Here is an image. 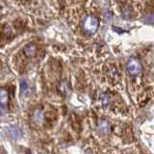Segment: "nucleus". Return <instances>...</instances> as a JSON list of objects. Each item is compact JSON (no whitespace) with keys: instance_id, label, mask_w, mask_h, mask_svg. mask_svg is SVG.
Here are the masks:
<instances>
[{"instance_id":"nucleus-1","label":"nucleus","mask_w":154,"mask_h":154,"mask_svg":"<svg viewBox=\"0 0 154 154\" xmlns=\"http://www.w3.org/2000/svg\"><path fill=\"white\" fill-rule=\"evenodd\" d=\"M99 26V20L98 18L94 16H88L83 21V28L84 31L89 34V35H93L96 31H97Z\"/></svg>"},{"instance_id":"nucleus-2","label":"nucleus","mask_w":154,"mask_h":154,"mask_svg":"<svg viewBox=\"0 0 154 154\" xmlns=\"http://www.w3.org/2000/svg\"><path fill=\"white\" fill-rule=\"evenodd\" d=\"M126 69L131 75H138L142 71V65L136 58H131L126 65Z\"/></svg>"},{"instance_id":"nucleus-3","label":"nucleus","mask_w":154,"mask_h":154,"mask_svg":"<svg viewBox=\"0 0 154 154\" xmlns=\"http://www.w3.org/2000/svg\"><path fill=\"white\" fill-rule=\"evenodd\" d=\"M8 101H9L8 91L5 89H1V91H0V104H1V112L2 113H4L5 110L7 109Z\"/></svg>"},{"instance_id":"nucleus-4","label":"nucleus","mask_w":154,"mask_h":154,"mask_svg":"<svg viewBox=\"0 0 154 154\" xmlns=\"http://www.w3.org/2000/svg\"><path fill=\"white\" fill-rule=\"evenodd\" d=\"M9 135L13 139L17 140V139L22 137V132H21V130L19 129L18 127H17V126H12V127L9 128Z\"/></svg>"},{"instance_id":"nucleus-5","label":"nucleus","mask_w":154,"mask_h":154,"mask_svg":"<svg viewBox=\"0 0 154 154\" xmlns=\"http://www.w3.org/2000/svg\"><path fill=\"white\" fill-rule=\"evenodd\" d=\"M97 129L102 133H107L109 131V129H110V124H109V122H107V120L100 119L98 122V124H97Z\"/></svg>"},{"instance_id":"nucleus-6","label":"nucleus","mask_w":154,"mask_h":154,"mask_svg":"<svg viewBox=\"0 0 154 154\" xmlns=\"http://www.w3.org/2000/svg\"><path fill=\"white\" fill-rule=\"evenodd\" d=\"M23 51L25 53V55L28 57H31L35 55V53L37 51V47L34 45H27L25 47L23 48Z\"/></svg>"},{"instance_id":"nucleus-7","label":"nucleus","mask_w":154,"mask_h":154,"mask_svg":"<svg viewBox=\"0 0 154 154\" xmlns=\"http://www.w3.org/2000/svg\"><path fill=\"white\" fill-rule=\"evenodd\" d=\"M43 118V116H42V113L41 112L40 110H36L35 111V113H34V119H35V120L37 122H42V119Z\"/></svg>"},{"instance_id":"nucleus-8","label":"nucleus","mask_w":154,"mask_h":154,"mask_svg":"<svg viewBox=\"0 0 154 154\" xmlns=\"http://www.w3.org/2000/svg\"><path fill=\"white\" fill-rule=\"evenodd\" d=\"M144 19H146V20L147 22H149V23H154V16H153V14H147V16L144 17Z\"/></svg>"},{"instance_id":"nucleus-9","label":"nucleus","mask_w":154,"mask_h":154,"mask_svg":"<svg viewBox=\"0 0 154 154\" xmlns=\"http://www.w3.org/2000/svg\"><path fill=\"white\" fill-rule=\"evenodd\" d=\"M20 83H21V85H20L21 93H22V94H24V93H25V91H26V90H27V83H26V82L24 81V80H23V81H21Z\"/></svg>"}]
</instances>
